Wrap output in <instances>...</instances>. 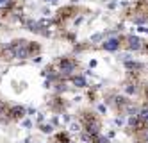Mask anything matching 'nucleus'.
Returning <instances> with one entry per match:
<instances>
[{
	"label": "nucleus",
	"mask_w": 148,
	"mask_h": 143,
	"mask_svg": "<svg viewBox=\"0 0 148 143\" xmlns=\"http://www.w3.org/2000/svg\"><path fill=\"white\" fill-rule=\"evenodd\" d=\"M52 143H70V136H68V133H59L54 140H52Z\"/></svg>",
	"instance_id": "nucleus-11"
},
{
	"label": "nucleus",
	"mask_w": 148,
	"mask_h": 143,
	"mask_svg": "<svg viewBox=\"0 0 148 143\" xmlns=\"http://www.w3.org/2000/svg\"><path fill=\"white\" fill-rule=\"evenodd\" d=\"M11 6H13V0H0V9L2 11H7Z\"/></svg>",
	"instance_id": "nucleus-13"
},
{
	"label": "nucleus",
	"mask_w": 148,
	"mask_h": 143,
	"mask_svg": "<svg viewBox=\"0 0 148 143\" xmlns=\"http://www.w3.org/2000/svg\"><path fill=\"white\" fill-rule=\"evenodd\" d=\"M145 143H148V131L145 133Z\"/></svg>",
	"instance_id": "nucleus-15"
},
{
	"label": "nucleus",
	"mask_w": 148,
	"mask_h": 143,
	"mask_svg": "<svg viewBox=\"0 0 148 143\" xmlns=\"http://www.w3.org/2000/svg\"><path fill=\"white\" fill-rule=\"evenodd\" d=\"M77 7H73V6H68V7H62V9H59V13H57V18H56V21L57 23H61V21H64L66 18H71L73 15L77 13Z\"/></svg>",
	"instance_id": "nucleus-5"
},
{
	"label": "nucleus",
	"mask_w": 148,
	"mask_h": 143,
	"mask_svg": "<svg viewBox=\"0 0 148 143\" xmlns=\"http://www.w3.org/2000/svg\"><path fill=\"white\" fill-rule=\"evenodd\" d=\"M70 81L77 88H88V81L84 79V75H73V77H70Z\"/></svg>",
	"instance_id": "nucleus-9"
},
{
	"label": "nucleus",
	"mask_w": 148,
	"mask_h": 143,
	"mask_svg": "<svg viewBox=\"0 0 148 143\" xmlns=\"http://www.w3.org/2000/svg\"><path fill=\"white\" fill-rule=\"evenodd\" d=\"M13 59H27V57H36L41 52L39 43L27 41V39H14L7 45Z\"/></svg>",
	"instance_id": "nucleus-1"
},
{
	"label": "nucleus",
	"mask_w": 148,
	"mask_h": 143,
	"mask_svg": "<svg viewBox=\"0 0 148 143\" xmlns=\"http://www.w3.org/2000/svg\"><path fill=\"white\" fill-rule=\"evenodd\" d=\"M25 107L22 106H11L9 107V111H7V120H20V118H23L25 116Z\"/></svg>",
	"instance_id": "nucleus-6"
},
{
	"label": "nucleus",
	"mask_w": 148,
	"mask_h": 143,
	"mask_svg": "<svg viewBox=\"0 0 148 143\" xmlns=\"http://www.w3.org/2000/svg\"><path fill=\"white\" fill-rule=\"evenodd\" d=\"M137 116H139L143 122L148 125V106H143V107L139 109V113H137Z\"/></svg>",
	"instance_id": "nucleus-12"
},
{
	"label": "nucleus",
	"mask_w": 148,
	"mask_h": 143,
	"mask_svg": "<svg viewBox=\"0 0 148 143\" xmlns=\"http://www.w3.org/2000/svg\"><path fill=\"white\" fill-rule=\"evenodd\" d=\"M125 41H127V48L129 50H145L146 48V41H143L141 38H137V36H132V34H129L125 38Z\"/></svg>",
	"instance_id": "nucleus-4"
},
{
	"label": "nucleus",
	"mask_w": 148,
	"mask_h": 143,
	"mask_svg": "<svg viewBox=\"0 0 148 143\" xmlns=\"http://www.w3.org/2000/svg\"><path fill=\"white\" fill-rule=\"evenodd\" d=\"M80 125L84 129V133H88L89 136H98L100 134V129H102V122L100 118L91 113V111H82L80 113Z\"/></svg>",
	"instance_id": "nucleus-2"
},
{
	"label": "nucleus",
	"mask_w": 148,
	"mask_h": 143,
	"mask_svg": "<svg viewBox=\"0 0 148 143\" xmlns=\"http://www.w3.org/2000/svg\"><path fill=\"white\" fill-rule=\"evenodd\" d=\"M64 107H66V102L62 100L61 97H54V98L50 100V109H52V111L62 113V111H64Z\"/></svg>",
	"instance_id": "nucleus-8"
},
{
	"label": "nucleus",
	"mask_w": 148,
	"mask_h": 143,
	"mask_svg": "<svg viewBox=\"0 0 148 143\" xmlns=\"http://www.w3.org/2000/svg\"><path fill=\"white\" fill-rule=\"evenodd\" d=\"M41 131L43 133H52V125H41Z\"/></svg>",
	"instance_id": "nucleus-14"
},
{
	"label": "nucleus",
	"mask_w": 148,
	"mask_h": 143,
	"mask_svg": "<svg viewBox=\"0 0 148 143\" xmlns=\"http://www.w3.org/2000/svg\"><path fill=\"white\" fill-rule=\"evenodd\" d=\"M137 143H145V141H137Z\"/></svg>",
	"instance_id": "nucleus-16"
},
{
	"label": "nucleus",
	"mask_w": 148,
	"mask_h": 143,
	"mask_svg": "<svg viewBox=\"0 0 148 143\" xmlns=\"http://www.w3.org/2000/svg\"><path fill=\"white\" fill-rule=\"evenodd\" d=\"M56 66H57V73L61 77H73V72L79 68V63L73 57H61Z\"/></svg>",
	"instance_id": "nucleus-3"
},
{
	"label": "nucleus",
	"mask_w": 148,
	"mask_h": 143,
	"mask_svg": "<svg viewBox=\"0 0 148 143\" xmlns=\"http://www.w3.org/2000/svg\"><path fill=\"white\" fill-rule=\"evenodd\" d=\"M120 47H121V38H109L107 41L102 43V48H103V50H109V52L118 50Z\"/></svg>",
	"instance_id": "nucleus-7"
},
{
	"label": "nucleus",
	"mask_w": 148,
	"mask_h": 143,
	"mask_svg": "<svg viewBox=\"0 0 148 143\" xmlns=\"http://www.w3.org/2000/svg\"><path fill=\"white\" fill-rule=\"evenodd\" d=\"M125 91L129 93V95H136V93H137V84H136L134 79L129 81V82H125Z\"/></svg>",
	"instance_id": "nucleus-10"
}]
</instances>
